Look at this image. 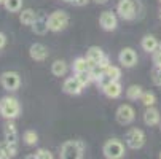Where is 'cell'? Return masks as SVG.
<instances>
[{
  "instance_id": "obj_4",
  "label": "cell",
  "mask_w": 161,
  "mask_h": 159,
  "mask_svg": "<svg viewBox=\"0 0 161 159\" xmlns=\"http://www.w3.org/2000/svg\"><path fill=\"white\" fill-rule=\"evenodd\" d=\"M102 154L107 159H121L126 154V148L125 143L118 139H110L104 143L102 146Z\"/></svg>"
},
{
  "instance_id": "obj_20",
  "label": "cell",
  "mask_w": 161,
  "mask_h": 159,
  "mask_svg": "<svg viewBox=\"0 0 161 159\" xmlns=\"http://www.w3.org/2000/svg\"><path fill=\"white\" fill-rule=\"evenodd\" d=\"M141 46H142L144 51L153 53V51H156V50L159 48V41H158L153 35H145V37L142 38V41H141Z\"/></svg>"
},
{
  "instance_id": "obj_32",
  "label": "cell",
  "mask_w": 161,
  "mask_h": 159,
  "mask_svg": "<svg viewBox=\"0 0 161 159\" xmlns=\"http://www.w3.org/2000/svg\"><path fill=\"white\" fill-rule=\"evenodd\" d=\"M112 81H115V80H112V78H110L107 73H104V75H102V77H101V78L96 81V83H97V86L102 89V87H105V86H107L108 83H112Z\"/></svg>"
},
{
  "instance_id": "obj_38",
  "label": "cell",
  "mask_w": 161,
  "mask_h": 159,
  "mask_svg": "<svg viewBox=\"0 0 161 159\" xmlns=\"http://www.w3.org/2000/svg\"><path fill=\"white\" fill-rule=\"evenodd\" d=\"M3 2H5V0H0V5H3Z\"/></svg>"
},
{
  "instance_id": "obj_31",
  "label": "cell",
  "mask_w": 161,
  "mask_h": 159,
  "mask_svg": "<svg viewBox=\"0 0 161 159\" xmlns=\"http://www.w3.org/2000/svg\"><path fill=\"white\" fill-rule=\"evenodd\" d=\"M152 81L156 86H161V67H155L152 72Z\"/></svg>"
},
{
  "instance_id": "obj_3",
  "label": "cell",
  "mask_w": 161,
  "mask_h": 159,
  "mask_svg": "<svg viewBox=\"0 0 161 159\" xmlns=\"http://www.w3.org/2000/svg\"><path fill=\"white\" fill-rule=\"evenodd\" d=\"M85 153V143L81 140H69L61 146L59 156L62 159H81Z\"/></svg>"
},
{
  "instance_id": "obj_18",
  "label": "cell",
  "mask_w": 161,
  "mask_h": 159,
  "mask_svg": "<svg viewBox=\"0 0 161 159\" xmlns=\"http://www.w3.org/2000/svg\"><path fill=\"white\" fill-rule=\"evenodd\" d=\"M37 19V13L32 10V8H26V10H21L19 11V21L22 26H32Z\"/></svg>"
},
{
  "instance_id": "obj_29",
  "label": "cell",
  "mask_w": 161,
  "mask_h": 159,
  "mask_svg": "<svg viewBox=\"0 0 161 159\" xmlns=\"http://www.w3.org/2000/svg\"><path fill=\"white\" fill-rule=\"evenodd\" d=\"M29 157H34V159H53V153L50 150H45V148H40L35 151V154L29 156Z\"/></svg>"
},
{
  "instance_id": "obj_17",
  "label": "cell",
  "mask_w": 161,
  "mask_h": 159,
  "mask_svg": "<svg viewBox=\"0 0 161 159\" xmlns=\"http://www.w3.org/2000/svg\"><path fill=\"white\" fill-rule=\"evenodd\" d=\"M104 51L99 48V46H89L88 48V51H86V59H88V62L91 64V67L93 65H96V64H99L102 59H104Z\"/></svg>"
},
{
  "instance_id": "obj_1",
  "label": "cell",
  "mask_w": 161,
  "mask_h": 159,
  "mask_svg": "<svg viewBox=\"0 0 161 159\" xmlns=\"http://www.w3.org/2000/svg\"><path fill=\"white\" fill-rule=\"evenodd\" d=\"M144 7L141 0H120L117 3V13L123 21H134L141 16Z\"/></svg>"
},
{
  "instance_id": "obj_33",
  "label": "cell",
  "mask_w": 161,
  "mask_h": 159,
  "mask_svg": "<svg viewBox=\"0 0 161 159\" xmlns=\"http://www.w3.org/2000/svg\"><path fill=\"white\" fill-rule=\"evenodd\" d=\"M152 61H153V65L155 67H161V50L159 48L152 53Z\"/></svg>"
},
{
  "instance_id": "obj_26",
  "label": "cell",
  "mask_w": 161,
  "mask_h": 159,
  "mask_svg": "<svg viewBox=\"0 0 161 159\" xmlns=\"http://www.w3.org/2000/svg\"><path fill=\"white\" fill-rule=\"evenodd\" d=\"M105 70L107 69H104V67L101 65V64H96V65H93V67H91V69H89V75H91V80H93L94 83L105 73Z\"/></svg>"
},
{
  "instance_id": "obj_35",
  "label": "cell",
  "mask_w": 161,
  "mask_h": 159,
  "mask_svg": "<svg viewBox=\"0 0 161 159\" xmlns=\"http://www.w3.org/2000/svg\"><path fill=\"white\" fill-rule=\"evenodd\" d=\"M88 2H89V0H75L74 5L75 7H85V5H88Z\"/></svg>"
},
{
  "instance_id": "obj_11",
  "label": "cell",
  "mask_w": 161,
  "mask_h": 159,
  "mask_svg": "<svg viewBox=\"0 0 161 159\" xmlns=\"http://www.w3.org/2000/svg\"><path fill=\"white\" fill-rule=\"evenodd\" d=\"M29 56L35 62H43V61L48 59L50 51H48V48L45 46L43 43H34V45H31V48H29Z\"/></svg>"
},
{
  "instance_id": "obj_2",
  "label": "cell",
  "mask_w": 161,
  "mask_h": 159,
  "mask_svg": "<svg viewBox=\"0 0 161 159\" xmlns=\"http://www.w3.org/2000/svg\"><path fill=\"white\" fill-rule=\"evenodd\" d=\"M19 113H21V105H19L16 97L5 96V97L0 99V115H2L7 121L18 118Z\"/></svg>"
},
{
  "instance_id": "obj_7",
  "label": "cell",
  "mask_w": 161,
  "mask_h": 159,
  "mask_svg": "<svg viewBox=\"0 0 161 159\" xmlns=\"http://www.w3.org/2000/svg\"><path fill=\"white\" fill-rule=\"evenodd\" d=\"M115 118H117V123L121 126H128L136 119V110L129 105V103H123L117 108V113H115Z\"/></svg>"
},
{
  "instance_id": "obj_25",
  "label": "cell",
  "mask_w": 161,
  "mask_h": 159,
  "mask_svg": "<svg viewBox=\"0 0 161 159\" xmlns=\"http://www.w3.org/2000/svg\"><path fill=\"white\" fill-rule=\"evenodd\" d=\"M3 7L10 13H19L22 8V0H5Z\"/></svg>"
},
{
  "instance_id": "obj_40",
  "label": "cell",
  "mask_w": 161,
  "mask_h": 159,
  "mask_svg": "<svg viewBox=\"0 0 161 159\" xmlns=\"http://www.w3.org/2000/svg\"><path fill=\"white\" fill-rule=\"evenodd\" d=\"M159 50H161V41H159Z\"/></svg>"
},
{
  "instance_id": "obj_39",
  "label": "cell",
  "mask_w": 161,
  "mask_h": 159,
  "mask_svg": "<svg viewBox=\"0 0 161 159\" xmlns=\"http://www.w3.org/2000/svg\"><path fill=\"white\" fill-rule=\"evenodd\" d=\"M158 157H159V159H161V153H159V154H158Z\"/></svg>"
},
{
  "instance_id": "obj_8",
  "label": "cell",
  "mask_w": 161,
  "mask_h": 159,
  "mask_svg": "<svg viewBox=\"0 0 161 159\" xmlns=\"http://www.w3.org/2000/svg\"><path fill=\"white\" fill-rule=\"evenodd\" d=\"M0 83L7 91H18L21 86V77L18 72H3L0 75Z\"/></svg>"
},
{
  "instance_id": "obj_41",
  "label": "cell",
  "mask_w": 161,
  "mask_h": 159,
  "mask_svg": "<svg viewBox=\"0 0 161 159\" xmlns=\"http://www.w3.org/2000/svg\"><path fill=\"white\" fill-rule=\"evenodd\" d=\"M159 130H161V123H159Z\"/></svg>"
},
{
  "instance_id": "obj_22",
  "label": "cell",
  "mask_w": 161,
  "mask_h": 159,
  "mask_svg": "<svg viewBox=\"0 0 161 159\" xmlns=\"http://www.w3.org/2000/svg\"><path fill=\"white\" fill-rule=\"evenodd\" d=\"M142 94H144V89H142V86H139V84H131V86L126 89V97H128L129 100H141Z\"/></svg>"
},
{
  "instance_id": "obj_37",
  "label": "cell",
  "mask_w": 161,
  "mask_h": 159,
  "mask_svg": "<svg viewBox=\"0 0 161 159\" xmlns=\"http://www.w3.org/2000/svg\"><path fill=\"white\" fill-rule=\"evenodd\" d=\"M64 2H70V3H74V2H75V0H64Z\"/></svg>"
},
{
  "instance_id": "obj_42",
  "label": "cell",
  "mask_w": 161,
  "mask_h": 159,
  "mask_svg": "<svg viewBox=\"0 0 161 159\" xmlns=\"http://www.w3.org/2000/svg\"><path fill=\"white\" fill-rule=\"evenodd\" d=\"M159 2H161V0H159Z\"/></svg>"
},
{
  "instance_id": "obj_24",
  "label": "cell",
  "mask_w": 161,
  "mask_h": 159,
  "mask_svg": "<svg viewBox=\"0 0 161 159\" xmlns=\"http://www.w3.org/2000/svg\"><path fill=\"white\" fill-rule=\"evenodd\" d=\"M22 142H24L27 146H35L38 143V134L32 129L26 130L24 134H22Z\"/></svg>"
},
{
  "instance_id": "obj_10",
  "label": "cell",
  "mask_w": 161,
  "mask_h": 159,
  "mask_svg": "<svg viewBox=\"0 0 161 159\" xmlns=\"http://www.w3.org/2000/svg\"><path fill=\"white\" fill-rule=\"evenodd\" d=\"M99 26L105 30V32H112L118 27V18L112 11H104L99 16Z\"/></svg>"
},
{
  "instance_id": "obj_12",
  "label": "cell",
  "mask_w": 161,
  "mask_h": 159,
  "mask_svg": "<svg viewBox=\"0 0 161 159\" xmlns=\"http://www.w3.org/2000/svg\"><path fill=\"white\" fill-rule=\"evenodd\" d=\"M118 61L125 69H131L137 64V54L132 48H123L118 54Z\"/></svg>"
},
{
  "instance_id": "obj_5",
  "label": "cell",
  "mask_w": 161,
  "mask_h": 159,
  "mask_svg": "<svg viewBox=\"0 0 161 159\" xmlns=\"http://www.w3.org/2000/svg\"><path fill=\"white\" fill-rule=\"evenodd\" d=\"M69 22H70V18H69V13H65L64 10H56L53 11L50 16H48V27H50V32H62Z\"/></svg>"
},
{
  "instance_id": "obj_34",
  "label": "cell",
  "mask_w": 161,
  "mask_h": 159,
  "mask_svg": "<svg viewBox=\"0 0 161 159\" xmlns=\"http://www.w3.org/2000/svg\"><path fill=\"white\" fill-rule=\"evenodd\" d=\"M7 46V35L3 32H0V50H3Z\"/></svg>"
},
{
  "instance_id": "obj_9",
  "label": "cell",
  "mask_w": 161,
  "mask_h": 159,
  "mask_svg": "<svg viewBox=\"0 0 161 159\" xmlns=\"http://www.w3.org/2000/svg\"><path fill=\"white\" fill-rule=\"evenodd\" d=\"M83 83L77 78V75L75 77H69L65 81H64V84H62V91L65 94H69V96H78V94H81L83 93Z\"/></svg>"
},
{
  "instance_id": "obj_27",
  "label": "cell",
  "mask_w": 161,
  "mask_h": 159,
  "mask_svg": "<svg viewBox=\"0 0 161 159\" xmlns=\"http://www.w3.org/2000/svg\"><path fill=\"white\" fill-rule=\"evenodd\" d=\"M141 102H142L145 107H153V105L156 103V96H155L153 93H150V91H147V93L142 94Z\"/></svg>"
},
{
  "instance_id": "obj_19",
  "label": "cell",
  "mask_w": 161,
  "mask_h": 159,
  "mask_svg": "<svg viewBox=\"0 0 161 159\" xmlns=\"http://www.w3.org/2000/svg\"><path fill=\"white\" fill-rule=\"evenodd\" d=\"M3 135H5V140H8L11 143H18V129H16L13 119H8V123L5 124Z\"/></svg>"
},
{
  "instance_id": "obj_14",
  "label": "cell",
  "mask_w": 161,
  "mask_h": 159,
  "mask_svg": "<svg viewBox=\"0 0 161 159\" xmlns=\"http://www.w3.org/2000/svg\"><path fill=\"white\" fill-rule=\"evenodd\" d=\"M144 123L147 126H159L161 123V115L159 111L155 108V107H145V111H144Z\"/></svg>"
},
{
  "instance_id": "obj_28",
  "label": "cell",
  "mask_w": 161,
  "mask_h": 159,
  "mask_svg": "<svg viewBox=\"0 0 161 159\" xmlns=\"http://www.w3.org/2000/svg\"><path fill=\"white\" fill-rule=\"evenodd\" d=\"M105 73L115 81H120V78H121V69L120 67H115V65H110L108 69L105 70Z\"/></svg>"
},
{
  "instance_id": "obj_21",
  "label": "cell",
  "mask_w": 161,
  "mask_h": 159,
  "mask_svg": "<svg viewBox=\"0 0 161 159\" xmlns=\"http://www.w3.org/2000/svg\"><path fill=\"white\" fill-rule=\"evenodd\" d=\"M67 70H69V65H67V62L62 61V59H58V61H54V62L51 64V73H53L54 77H64V75L67 73Z\"/></svg>"
},
{
  "instance_id": "obj_6",
  "label": "cell",
  "mask_w": 161,
  "mask_h": 159,
  "mask_svg": "<svg viewBox=\"0 0 161 159\" xmlns=\"http://www.w3.org/2000/svg\"><path fill=\"white\" fill-rule=\"evenodd\" d=\"M125 143L131 150H141L145 145V132L139 127H131L125 134Z\"/></svg>"
},
{
  "instance_id": "obj_36",
  "label": "cell",
  "mask_w": 161,
  "mask_h": 159,
  "mask_svg": "<svg viewBox=\"0 0 161 159\" xmlns=\"http://www.w3.org/2000/svg\"><path fill=\"white\" fill-rule=\"evenodd\" d=\"M94 3H97V5H104V3H107L108 0H93Z\"/></svg>"
},
{
  "instance_id": "obj_23",
  "label": "cell",
  "mask_w": 161,
  "mask_h": 159,
  "mask_svg": "<svg viewBox=\"0 0 161 159\" xmlns=\"http://www.w3.org/2000/svg\"><path fill=\"white\" fill-rule=\"evenodd\" d=\"M72 69L75 73H80V72H88L91 69V64L88 62L86 57H77L74 61V65H72Z\"/></svg>"
},
{
  "instance_id": "obj_15",
  "label": "cell",
  "mask_w": 161,
  "mask_h": 159,
  "mask_svg": "<svg viewBox=\"0 0 161 159\" xmlns=\"http://www.w3.org/2000/svg\"><path fill=\"white\" fill-rule=\"evenodd\" d=\"M18 153V143H11L8 140L0 142V159H11Z\"/></svg>"
},
{
  "instance_id": "obj_30",
  "label": "cell",
  "mask_w": 161,
  "mask_h": 159,
  "mask_svg": "<svg viewBox=\"0 0 161 159\" xmlns=\"http://www.w3.org/2000/svg\"><path fill=\"white\" fill-rule=\"evenodd\" d=\"M77 75V78L83 83V86H88L91 81H93V80H91V75H89V70L88 72H80V73H75Z\"/></svg>"
},
{
  "instance_id": "obj_13",
  "label": "cell",
  "mask_w": 161,
  "mask_h": 159,
  "mask_svg": "<svg viewBox=\"0 0 161 159\" xmlns=\"http://www.w3.org/2000/svg\"><path fill=\"white\" fill-rule=\"evenodd\" d=\"M31 27H32L34 34L45 35V34L50 30V27H48V16L45 14V13H37V19H35V22H34Z\"/></svg>"
},
{
  "instance_id": "obj_16",
  "label": "cell",
  "mask_w": 161,
  "mask_h": 159,
  "mask_svg": "<svg viewBox=\"0 0 161 159\" xmlns=\"http://www.w3.org/2000/svg\"><path fill=\"white\" fill-rule=\"evenodd\" d=\"M102 93L104 96H107L108 99H118L123 94V87L120 84V81H112L108 83L105 87H102Z\"/></svg>"
}]
</instances>
